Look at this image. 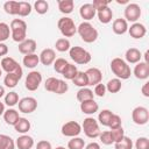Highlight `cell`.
I'll return each mask as SVG.
<instances>
[{
    "label": "cell",
    "instance_id": "33",
    "mask_svg": "<svg viewBox=\"0 0 149 149\" xmlns=\"http://www.w3.org/2000/svg\"><path fill=\"white\" fill-rule=\"evenodd\" d=\"M0 149H15L14 140L6 134H0Z\"/></svg>",
    "mask_w": 149,
    "mask_h": 149
},
{
    "label": "cell",
    "instance_id": "58",
    "mask_svg": "<svg viewBox=\"0 0 149 149\" xmlns=\"http://www.w3.org/2000/svg\"><path fill=\"white\" fill-rule=\"evenodd\" d=\"M148 56H149V51H148V50H147V51H146V52H144V62H146V63H148V64H149V59H148Z\"/></svg>",
    "mask_w": 149,
    "mask_h": 149
},
{
    "label": "cell",
    "instance_id": "4",
    "mask_svg": "<svg viewBox=\"0 0 149 149\" xmlns=\"http://www.w3.org/2000/svg\"><path fill=\"white\" fill-rule=\"evenodd\" d=\"M69 55H70V58L76 63V64H80V65H85L87 63L91 62V54L81 48V47H71L70 50H69Z\"/></svg>",
    "mask_w": 149,
    "mask_h": 149
},
{
    "label": "cell",
    "instance_id": "59",
    "mask_svg": "<svg viewBox=\"0 0 149 149\" xmlns=\"http://www.w3.org/2000/svg\"><path fill=\"white\" fill-rule=\"evenodd\" d=\"M116 3H119V5H123V3H129L128 2V0H116Z\"/></svg>",
    "mask_w": 149,
    "mask_h": 149
},
{
    "label": "cell",
    "instance_id": "18",
    "mask_svg": "<svg viewBox=\"0 0 149 149\" xmlns=\"http://www.w3.org/2000/svg\"><path fill=\"white\" fill-rule=\"evenodd\" d=\"M22 74H23V71H17V72H12V73H7L3 78V84L6 87H9V88H13L17 85L19 80L22 78Z\"/></svg>",
    "mask_w": 149,
    "mask_h": 149
},
{
    "label": "cell",
    "instance_id": "25",
    "mask_svg": "<svg viewBox=\"0 0 149 149\" xmlns=\"http://www.w3.org/2000/svg\"><path fill=\"white\" fill-rule=\"evenodd\" d=\"M97 15H98V19L101 23L104 24H107L112 21L113 19V10L107 6L105 8H101L99 10H97Z\"/></svg>",
    "mask_w": 149,
    "mask_h": 149
},
{
    "label": "cell",
    "instance_id": "45",
    "mask_svg": "<svg viewBox=\"0 0 149 149\" xmlns=\"http://www.w3.org/2000/svg\"><path fill=\"white\" fill-rule=\"evenodd\" d=\"M98 137L100 139L101 143H102V144H105V146H109V144L114 143L113 137H112V134H111V130H105V132L100 133Z\"/></svg>",
    "mask_w": 149,
    "mask_h": 149
},
{
    "label": "cell",
    "instance_id": "16",
    "mask_svg": "<svg viewBox=\"0 0 149 149\" xmlns=\"http://www.w3.org/2000/svg\"><path fill=\"white\" fill-rule=\"evenodd\" d=\"M85 73H86L87 80H88V86L90 85L95 86L97 84L101 83V80H102V73L98 68H90L85 71Z\"/></svg>",
    "mask_w": 149,
    "mask_h": 149
},
{
    "label": "cell",
    "instance_id": "28",
    "mask_svg": "<svg viewBox=\"0 0 149 149\" xmlns=\"http://www.w3.org/2000/svg\"><path fill=\"white\" fill-rule=\"evenodd\" d=\"M22 63L26 68L28 69H34L35 66H37V64L40 63V57L36 54H30V55H24Z\"/></svg>",
    "mask_w": 149,
    "mask_h": 149
},
{
    "label": "cell",
    "instance_id": "49",
    "mask_svg": "<svg viewBox=\"0 0 149 149\" xmlns=\"http://www.w3.org/2000/svg\"><path fill=\"white\" fill-rule=\"evenodd\" d=\"M93 94L97 95V97H100V98L105 97V94H106V86H105V84H101V83L97 84L94 86V93Z\"/></svg>",
    "mask_w": 149,
    "mask_h": 149
},
{
    "label": "cell",
    "instance_id": "19",
    "mask_svg": "<svg viewBox=\"0 0 149 149\" xmlns=\"http://www.w3.org/2000/svg\"><path fill=\"white\" fill-rule=\"evenodd\" d=\"M95 14H97V10L92 3H84L79 8V15L81 16V19L86 20V22L92 20L95 16Z\"/></svg>",
    "mask_w": 149,
    "mask_h": 149
},
{
    "label": "cell",
    "instance_id": "29",
    "mask_svg": "<svg viewBox=\"0 0 149 149\" xmlns=\"http://www.w3.org/2000/svg\"><path fill=\"white\" fill-rule=\"evenodd\" d=\"M73 7H74L73 0H58V9L63 14L72 13Z\"/></svg>",
    "mask_w": 149,
    "mask_h": 149
},
{
    "label": "cell",
    "instance_id": "40",
    "mask_svg": "<svg viewBox=\"0 0 149 149\" xmlns=\"http://www.w3.org/2000/svg\"><path fill=\"white\" fill-rule=\"evenodd\" d=\"M19 100H20V99H19V94H17L16 92L12 91V92L5 94V102H3V104H6L8 107H13V106L17 105Z\"/></svg>",
    "mask_w": 149,
    "mask_h": 149
},
{
    "label": "cell",
    "instance_id": "11",
    "mask_svg": "<svg viewBox=\"0 0 149 149\" xmlns=\"http://www.w3.org/2000/svg\"><path fill=\"white\" fill-rule=\"evenodd\" d=\"M125 20L127 22H133L135 23L141 14H142V10H141V7L137 5V3H128L125 8Z\"/></svg>",
    "mask_w": 149,
    "mask_h": 149
},
{
    "label": "cell",
    "instance_id": "36",
    "mask_svg": "<svg viewBox=\"0 0 149 149\" xmlns=\"http://www.w3.org/2000/svg\"><path fill=\"white\" fill-rule=\"evenodd\" d=\"M112 115H113V112L112 111H109V109H102L99 113V115H98V121H99L98 123L108 127V123H109V120H111Z\"/></svg>",
    "mask_w": 149,
    "mask_h": 149
},
{
    "label": "cell",
    "instance_id": "10",
    "mask_svg": "<svg viewBox=\"0 0 149 149\" xmlns=\"http://www.w3.org/2000/svg\"><path fill=\"white\" fill-rule=\"evenodd\" d=\"M61 132L66 137H76L81 133V125L77 121H68L62 126Z\"/></svg>",
    "mask_w": 149,
    "mask_h": 149
},
{
    "label": "cell",
    "instance_id": "34",
    "mask_svg": "<svg viewBox=\"0 0 149 149\" xmlns=\"http://www.w3.org/2000/svg\"><path fill=\"white\" fill-rule=\"evenodd\" d=\"M77 72H78V69H77V66H76L74 64L68 63V65L65 66V69H64V70H63V72H62V76H63L65 79L72 80V79L76 77Z\"/></svg>",
    "mask_w": 149,
    "mask_h": 149
},
{
    "label": "cell",
    "instance_id": "21",
    "mask_svg": "<svg viewBox=\"0 0 149 149\" xmlns=\"http://www.w3.org/2000/svg\"><path fill=\"white\" fill-rule=\"evenodd\" d=\"M125 58H126V62L127 63H129V64H136V63L141 62L142 54L136 48H129V49H127V51L125 54Z\"/></svg>",
    "mask_w": 149,
    "mask_h": 149
},
{
    "label": "cell",
    "instance_id": "27",
    "mask_svg": "<svg viewBox=\"0 0 149 149\" xmlns=\"http://www.w3.org/2000/svg\"><path fill=\"white\" fill-rule=\"evenodd\" d=\"M76 97H77V100L80 101V102L86 101V100H92V99H94L93 91L90 90L88 87H81V88H79Z\"/></svg>",
    "mask_w": 149,
    "mask_h": 149
},
{
    "label": "cell",
    "instance_id": "41",
    "mask_svg": "<svg viewBox=\"0 0 149 149\" xmlns=\"http://www.w3.org/2000/svg\"><path fill=\"white\" fill-rule=\"evenodd\" d=\"M34 9L36 10V13L43 15L49 10V3L45 0H37L34 2Z\"/></svg>",
    "mask_w": 149,
    "mask_h": 149
},
{
    "label": "cell",
    "instance_id": "24",
    "mask_svg": "<svg viewBox=\"0 0 149 149\" xmlns=\"http://www.w3.org/2000/svg\"><path fill=\"white\" fill-rule=\"evenodd\" d=\"M19 119H20L19 112L16 109H14V108H8L3 113V120L9 126H14L19 121Z\"/></svg>",
    "mask_w": 149,
    "mask_h": 149
},
{
    "label": "cell",
    "instance_id": "20",
    "mask_svg": "<svg viewBox=\"0 0 149 149\" xmlns=\"http://www.w3.org/2000/svg\"><path fill=\"white\" fill-rule=\"evenodd\" d=\"M98 109H99V105H98V102H95L94 99H92V100H86V101L80 102V111H81L84 114L92 115V114L97 113Z\"/></svg>",
    "mask_w": 149,
    "mask_h": 149
},
{
    "label": "cell",
    "instance_id": "48",
    "mask_svg": "<svg viewBox=\"0 0 149 149\" xmlns=\"http://www.w3.org/2000/svg\"><path fill=\"white\" fill-rule=\"evenodd\" d=\"M135 149H149V140L146 136H141L135 142Z\"/></svg>",
    "mask_w": 149,
    "mask_h": 149
},
{
    "label": "cell",
    "instance_id": "17",
    "mask_svg": "<svg viewBox=\"0 0 149 149\" xmlns=\"http://www.w3.org/2000/svg\"><path fill=\"white\" fill-rule=\"evenodd\" d=\"M36 48H37V43L33 38H26L23 42L19 43V51L23 55L35 54Z\"/></svg>",
    "mask_w": 149,
    "mask_h": 149
},
{
    "label": "cell",
    "instance_id": "47",
    "mask_svg": "<svg viewBox=\"0 0 149 149\" xmlns=\"http://www.w3.org/2000/svg\"><path fill=\"white\" fill-rule=\"evenodd\" d=\"M111 134H112V137H113L114 143H116V142H119V141H121L123 139L125 130H123L122 127H120V128H116V129H112L111 130Z\"/></svg>",
    "mask_w": 149,
    "mask_h": 149
},
{
    "label": "cell",
    "instance_id": "39",
    "mask_svg": "<svg viewBox=\"0 0 149 149\" xmlns=\"http://www.w3.org/2000/svg\"><path fill=\"white\" fill-rule=\"evenodd\" d=\"M58 83H59V79H58V78H56V77H49V78L45 80V83H44V88H45L48 92L55 93L56 90H57Z\"/></svg>",
    "mask_w": 149,
    "mask_h": 149
},
{
    "label": "cell",
    "instance_id": "2",
    "mask_svg": "<svg viewBox=\"0 0 149 149\" xmlns=\"http://www.w3.org/2000/svg\"><path fill=\"white\" fill-rule=\"evenodd\" d=\"M10 36L14 42L21 43L27 38V23L22 19H14L10 22Z\"/></svg>",
    "mask_w": 149,
    "mask_h": 149
},
{
    "label": "cell",
    "instance_id": "7",
    "mask_svg": "<svg viewBox=\"0 0 149 149\" xmlns=\"http://www.w3.org/2000/svg\"><path fill=\"white\" fill-rule=\"evenodd\" d=\"M132 120L137 126H143L149 121V111L144 106H137L132 112Z\"/></svg>",
    "mask_w": 149,
    "mask_h": 149
},
{
    "label": "cell",
    "instance_id": "53",
    "mask_svg": "<svg viewBox=\"0 0 149 149\" xmlns=\"http://www.w3.org/2000/svg\"><path fill=\"white\" fill-rule=\"evenodd\" d=\"M141 92L146 98H149V81H146L142 87H141Z\"/></svg>",
    "mask_w": 149,
    "mask_h": 149
},
{
    "label": "cell",
    "instance_id": "31",
    "mask_svg": "<svg viewBox=\"0 0 149 149\" xmlns=\"http://www.w3.org/2000/svg\"><path fill=\"white\" fill-rule=\"evenodd\" d=\"M106 86V91H108L109 93H118L121 87H122V84H121V80L118 79V78H112L107 81V84L105 85Z\"/></svg>",
    "mask_w": 149,
    "mask_h": 149
},
{
    "label": "cell",
    "instance_id": "22",
    "mask_svg": "<svg viewBox=\"0 0 149 149\" xmlns=\"http://www.w3.org/2000/svg\"><path fill=\"white\" fill-rule=\"evenodd\" d=\"M15 146L17 149H31L34 147V139L27 134H22L16 139Z\"/></svg>",
    "mask_w": 149,
    "mask_h": 149
},
{
    "label": "cell",
    "instance_id": "55",
    "mask_svg": "<svg viewBox=\"0 0 149 149\" xmlns=\"http://www.w3.org/2000/svg\"><path fill=\"white\" fill-rule=\"evenodd\" d=\"M85 149H100V144L97 142H91L85 147Z\"/></svg>",
    "mask_w": 149,
    "mask_h": 149
},
{
    "label": "cell",
    "instance_id": "23",
    "mask_svg": "<svg viewBox=\"0 0 149 149\" xmlns=\"http://www.w3.org/2000/svg\"><path fill=\"white\" fill-rule=\"evenodd\" d=\"M112 29L116 35H123L128 31V22L125 19H115L112 24Z\"/></svg>",
    "mask_w": 149,
    "mask_h": 149
},
{
    "label": "cell",
    "instance_id": "32",
    "mask_svg": "<svg viewBox=\"0 0 149 149\" xmlns=\"http://www.w3.org/2000/svg\"><path fill=\"white\" fill-rule=\"evenodd\" d=\"M3 10L9 15H17L19 14V1H6L3 3Z\"/></svg>",
    "mask_w": 149,
    "mask_h": 149
},
{
    "label": "cell",
    "instance_id": "60",
    "mask_svg": "<svg viewBox=\"0 0 149 149\" xmlns=\"http://www.w3.org/2000/svg\"><path fill=\"white\" fill-rule=\"evenodd\" d=\"M55 149H66L65 147H62V146H59V147H56Z\"/></svg>",
    "mask_w": 149,
    "mask_h": 149
},
{
    "label": "cell",
    "instance_id": "12",
    "mask_svg": "<svg viewBox=\"0 0 149 149\" xmlns=\"http://www.w3.org/2000/svg\"><path fill=\"white\" fill-rule=\"evenodd\" d=\"M0 66H1V70L6 71L7 73H12V72H17V71H21L22 68L21 65L13 58V57H3L1 59V63H0Z\"/></svg>",
    "mask_w": 149,
    "mask_h": 149
},
{
    "label": "cell",
    "instance_id": "6",
    "mask_svg": "<svg viewBox=\"0 0 149 149\" xmlns=\"http://www.w3.org/2000/svg\"><path fill=\"white\" fill-rule=\"evenodd\" d=\"M81 130L90 139H95L101 133L100 132V128H99L98 121L94 118H92V116H88V118L84 119L83 125H81Z\"/></svg>",
    "mask_w": 149,
    "mask_h": 149
},
{
    "label": "cell",
    "instance_id": "8",
    "mask_svg": "<svg viewBox=\"0 0 149 149\" xmlns=\"http://www.w3.org/2000/svg\"><path fill=\"white\" fill-rule=\"evenodd\" d=\"M42 83V74L38 71H30L24 81V86L28 91H36Z\"/></svg>",
    "mask_w": 149,
    "mask_h": 149
},
{
    "label": "cell",
    "instance_id": "26",
    "mask_svg": "<svg viewBox=\"0 0 149 149\" xmlns=\"http://www.w3.org/2000/svg\"><path fill=\"white\" fill-rule=\"evenodd\" d=\"M30 127H31L30 121H29L28 119H26V118H20L19 121L14 125L15 132H17V133H20V134H26V133H28V132L30 130Z\"/></svg>",
    "mask_w": 149,
    "mask_h": 149
},
{
    "label": "cell",
    "instance_id": "15",
    "mask_svg": "<svg viewBox=\"0 0 149 149\" xmlns=\"http://www.w3.org/2000/svg\"><path fill=\"white\" fill-rule=\"evenodd\" d=\"M133 73L140 80L148 79V77H149V64L146 63V62H139V63H136Z\"/></svg>",
    "mask_w": 149,
    "mask_h": 149
},
{
    "label": "cell",
    "instance_id": "5",
    "mask_svg": "<svg viewBox=\"0 0 149 149\" xmlns=\"http://www.w3.org/2000/svg\"><path fill=\"white\" fill-rule=\"evenodd\" d=\"M57 27L61 31V34L66 38V37H72L77 33V27L74 24V21L71 17L64 16L61 17L57 22Z\"/></svg>",
    "mask_w": 149,
    "mask_h": 149
},
{
    "label": "cell",
    "instance_id": "56",
    "mask_svg": "<svg viewBox=\"0 0 149 149\" xmlns=\"http://www.w3.org/2000/svg\"><path fill=\"white\" fill-rule=\"evenodd\" d=\"M5 111H6V109H5V104L0 101V116H1V115H3Z\"/></svg>",
    "mask_w": 149,
    "mask_h": 149
},
{
    "label": "cell",
    "instance_id": "61",
    "mask_svg": "<svg viewBox=\"0 0 149 149\" xmlns=\"http://www.w3.org/2000/svg\"><path fill=\"white\" fill-rule=\"evenodd\" d=\"M1 74H2V70H1V66H0V77H1Z\"/></svg>",
    "mask_w": 149,
    "mask_h": 149
},
{
    "label": "cell",
    "instance_id": "52",
    "mask_svg": "<svg viewBox=\"0 0 149 149\" xmlns=\"http://www.w3.org/2000/svg\"><path fill=\"white\" fill-rule=\"evenodd\" d=\"M36 149H52L51 147V143L47 140H41L37 142L36 144Z\"/></svg>",
    "mask_w": 149,
    "mask_h": 149
},
{
    "label": "cell",
    "instance_id": "54",
    "mask_svg": "<svg viewBox=\"0 0 149 149\" xmlns=\"http://www.w3.org/2000/svg\"><path fill=\"white\" fill-rule=\"evenodd\" d=\"M8 54V47L5 43H0V57H3Z\"/></svg>",
    "mask_w": 149,
    "mask_h": 149
},
{
    "label": "cell",
    "instance_id": "51",
    "mask_svg": "<svg viewBox=\"0 0 149 149\" xmlns=\"http://www.w3.org/2000/svg\"><path fill=\"white\" fill-rule=\"evenodd\" d=\"M92 5H93V7L95 8V10H99V9H101V8L107 7V6L109 5V1H108V0H94Z\"/></svg>",
    "mask_w": 149,
    "mask_h": 149
},
{
    "label": "cell",
    "instance_id": "38",
    "mask_svg": "<svg viewBox=\"0 0 149 149\" xmlns=\"http://www.w3.org/2000/svg\"><path fill=\"white\" fill-rule=\"evenodd\" d=\"M31 13V5L27 1H19V16L26 17Z\"/></svg>",
    "mask_w": 149,
    "mask_h": 149
},
{
    "label": "cell",
    "instance_id": "44",
    "mask_svg": "<svg viewBox=\"0 0 149 149\" xmlns=\"http://www.w3.org/2000/svg\"><path fill=\"white\" fill-rule=\"evenodd\" d=\"M68 61L64 59V58H56L55 62H54V70L57 72V73H61L63 72V70L65 69V66L68 65Z\"/></svg>",
    "mask_w": 149,
    "mask_h": 149
},
{
    "label": "cell",
    "instance_id": "42",
    "mask_svg": "<svg viewBox=\"0 0 149 149\" xmlns=\"http://www.w3.org/2000/svg\"><path fill=\"white\" fill-rule=\"evenodd\" d=\"M10 36V28L6 22H0V43H3Z\"/></svg>",
    "mask_w": 149,
    "mask_h": 149
},
{
    "label": "cell",
    "instance_id": "9",
    "mask_svg": "<svg viewBox=\"0 0 149 149\" xmlns=\"http://www.w3.org/2000/svg\"><path fill=\"white\" fill-rule=\"evenodd\" d=\"M19 111L24 114H30L37 108V100L34 97H24L19 100Z\"/></svg>",
    "mask_w": 149,
    "mask_h": 149
},
{
    "label": "cell",
    "instance_id": "57",
    "mask_svg": "<svg viewBox=\"0 0 149 149\" xmlns=\"http://www.w3.org/2000/svg\"><path fill=\"white\" fill-rule=\"evenodd\" d=\"M5 93H6V92H5V87L0 85V99H1V98L5 95Z\"/></svg>",
    "mask_w": 149,
    "mask_h": 149
},
{
    "label": "cell",
    "instance_id": "14",
    "mask_svg": "<svg viewBox=\"0 0 149 149\" xmlns=\"http://www.w3.org/2000/svg\"><path fill=\"white\" fill-rule=\"evenodd\" d=\"M38 57H40V62L43 65L49 66V65L54 64V62L56 59V52L51 48H45V49H43L41 51V54L38 55Z\"/></svg>",
    "mask_w": 149,
    "mask_h": 149
},
{
    "label": "cell",
    "instance_id": "37",
    "mask_svg": "<svg viewBox=\"0 0 149 149\" xmlns=\"http://www.w3.org/2000/svg\"><path fill=\"white\" fill-rule=\"evenodd\" d=\"M85 147V141L81 137H71L68 142V149H84Z\"/></svg>",
    "mask_w": 149,
    "mask_h": 149
},
{
    "label": "cell",
    "instance_id": "43",
    "mask_svg": "<svg viewBox=\"0 0 149 149\" xmlns=\"http://www.w3.org/2000/svg\"><path fill=\"white\" fill-rule=\"evenodd\" d=\"M114 148L115 149H133V141L129 137L123 136L121 141L114 143Z\"/></svg>",
    "mask_w": 149,
    "mask_h": 149
},
{
    "label": "cell",
    "instance_id": "35",
    "mask_svg": "<svg viewBox=\"0 0 149 149\" xmlns=\"http://www.w3.org/2000/svg\"><path fill=\"white\" fill-rule=\"evenodd\" d=\"M55 47H56V50L59 51V52H65V51H69L70 48H71V43L68 38L65 37H62V38H58L55 43Z\"/></svg>",
    "mask_w": 149,
    "mask_h": 149
},
{
    "label": "cell",
    "instance_id": "30",
    "mask_svg": "<svg viewBox=\"0 0 149 149\" xmlns=\"http://www.w3.org/2000/svg\"><path fill=\"white\" fill-rule=\"evenodd\" d=\"M72 83L78 86V87H87L88 86V80H87V77H86V73L84 71H78L76 77L72 79Z\"/></svg>",
    "mask_w": 149,
    "mask_h": 149
},
{
    "label": "cell",
    "instance_id": "46",
    "mask_svg": "<svg viewBox=\"0 0 149 149\" xmlns=\"http://www.w3.org/2000/svg\"><path fill=\"white\" fill-rule=\"evenodd\" d=\"M108 127L111 128V130H112V129H116V128L122 127V121H121L120 115L113 113V115H112V118H111V120H109Z\"/></svg>",
    "mask_w": 149,
    "mask_h": 149
},
{
    "label": "cell",
    "instance_id": "50",
    "mask_svg": "<svg viewBox=\"0 0 149 149\" xmlns=\"http://www.w3.org/2000/svg\"><path fill=\"white\" fill-rule=\"evenodd\" d=\"M68 90H69V85L66 84V81L63 79H59V83H58V86H57V90L55 93L56 94H64Z\"/></svg>",
    "mask_w": 149,
    "mask_h": 149
},
{
    "label": "cell",
    "instance_id": "1",
    "mask_svg": "<svg viewBox=\"0 0 149 149\" xmlns=\"http://www.w3.org/2000/svg\"><path fill=\"white\" fill-rule=\"evenodd\" d=\"M109 66H111V71L115 74V77L118 78V79H123V80H126V79H128L129 77H130V74H132V70H130V66L128 65V63L126 62V61H123L122 58H120V57H115V58H113L112 59V62H111V64H109Z\"/></svg>",
    "mask_w": 149,
    "mask_h": 149
},
{
    "label": "cell",
    "instance_id": "13",
    "mask_svg": "<svg viewBox=\"0 0 149 149\" xmlns=\"http://www.w3.org/2000/svg\"><path fill=\"white\" fill-rule=\"evenodd\" d=\"M128 33L129 35L133 37V38H142L146 36L147 34V28L143 23H140V22H135L133 23L130 27H128Z\"/></svg>",
    "mask_w": 149,
    "mask_h": 149
},
{
    "label": "cell",
    "instance_id": "3",
    "mask_svg": "<svg viewBox=\"0 0 149 149\" xmlns=\"http://www.w3.org/2000/svg\"><path fill=\"white\" fill-rule=\"evenodd\" d=\"M77 33L79 34L80 38L84 42H86V43H93V42H95L97 38H98V35H99L98 30L90 22H86V21L81 22L77 27Z\"/></svg>",
    "mask_w": 149,
    "mask_h": 149
}]
</instances>
